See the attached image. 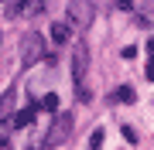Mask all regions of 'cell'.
Listing matches in <instances>:
<instances>
[{
  "label": "cell",
  "instance_id": "cell-6",
  "mask_svg": "<svg viewBox=\"0 0 154 150\" xmlns=\"http://www.w3.org/2000/svg\"><path fill=\"white\" fill-rule=\"evenodd\" d=\"M38 109H41V102H34V99H31V102L24 106V109L17 113L14 119H11V126H14V130H24L28 123H34V113H38Z\"/></svg>",
  "mask_w": 154,
  "mask_h": 150
},
{
  "label": "cell",
  "instance_id": "cell-12",
  "mask_svg": "<svg viewBox=\"0 0 154 150\" xmlns=\"http://www.w3.org/2000/svg\"><path fill=\"white\" fill-rule=\"evenodd\" d=\"M116 7H120V10H130V7H134V0H116Z\"/></svg>",
  "mask_w": 154,
  "mask_h": 150
},
{
  "label": "cell",
  "instance_id": "cell-10",
  "mask_svg": "<svg viewBox=\"0 0 154 150\" xmlns=\"http://www.w3.org/2000/svg\"><path fill=\"white\" fill-rule=\"evenodd\" d=\"M41 109H48V113H58V96H55V92H48V96L41 99Z\"/></svg>",
  "mask_w": 154,
  "mask_h": 150
},
{
  "label": "cell",
  "instance_id": "cell-7",
  "mask_svg": "<svg viewBox=\"0 0 154 150\" xmlns=\"http://www.w3.org/2000/svg\"><path fill=\"white\" fill-rule=\"evenodd\" d=\"M69 38H72V24H65V21L51 24V41H55V45H65Z\"/></svg>",
  "mask_w": 154,
  "mask_h": 150
},
{
  "label": "cell",
  "instance_id": "cell-11",
  "mask_svg": "<svg viewBox=\"0 0 154 150\" xmlns=\"http://www.w3.org/2000/svg\"><path fill=\"white\" fill-rule=\"evenodd\" d=\"M89 147H93V150H99V147H103V130H96V133H93V140H89Z\"/></svg>",
  "mask_w": 154,
  "mask_h": 150
},
{
  "label": "cell",
  "instance_id": "cell-4",
  "mask_svg": "<svg viewBox=\"0 0 154 150\" xmlns=\"http://www.w3.org/2000/svg\"><path fill=\"white\" fill-rule=\"evenodd\" d=\"M69 21H72V28H89V21H93V0H69Z\"/></svg>",
  "mask_w": 154,
  "mask_h": 150
},
{
  "label": "cell",
  "instance_id": "cell-13",
  "mask_svg": "<svg viewBox=\"0 0 154 150\" xmlns=\"http://www.w3.org/2000/svg\"><path fill=\"white\" fill-rule=\"evenodd\" d=\"M147 78H154V58L147 61Z\"/></svg>",
  "mask_w": 154,
  "mask_h": 150
},
{
  "label": "cell",
  "instance_id": "cell-9",
  "mask_svg": "<svg viewBox=\"0 0 154 150\" xmlns=\"http://www.w3.org/2000/svg\"><path fill=\"white\" fill-rule=\"evenodd\" d=\"M113 99H116V102H134V99H137V92H134L130 85H120V89L113 92Z\"/></svg>",
  "mask_w": 154,
  "mask_h": 150
},
{
  "label": "cell",
  "instance_id": "cell-15",
  "mask_svg": "<svg viewBox=\"0 0 154 150\" xmlns=\"http://www.w3.org/2000/svg\"><path fill=\"white\" fill-rule=\"evenodd\" d=\"M147 51H151V55H154V38H151V41H147Z\"/></svg>",
  "mask_w": 154,
  "mask_h": 150
},
{
  "label": "cell",
  "instance_id": "cell-14",
  "mask_svg": "<svg viewBox=\"0 0 154 150\" xmlns=\"http://www.w3.org/2000/svg\"><path fill=\"white\" fill-rule=\"evenodd\" d=\"M4 147H11V143H7V133H0V150H4Z\"/></svg>",
  "mask_w": 154,
  "mask_h": 150
},
{
  "label": "cell",
  "instance_id": "cell-3",
  "mask_svg": "<svg viewBox=\"0 0 154 150\" xmlns=\"http://www.w3.org/2000/svg\"><path fill=\"white\" fill-rule=\"evenodd\" d=\"M21 58H24V65H34V61L45 58V45H41V34H38V31H28V34H24V41H21Z\"/></svg>",
  "mask_w": 154,
  "mask_h": 150
},
{
  "label": "cell",
  "instance_id": "cell-5",
  "mask_svg": "<svg viewBox=\"0 0 154 150\" xmlns=\"http://www.w3.org/2000/svg\"><path fill=\"white\" fill-rule=\"evenodd\" d=\"M45 14V0H17L7 7V17H38Z\"/></svg>",
  "mask_w": 154,
  "mask_h": 150
},
{
  "label": "cell",
  "instance_id": "cell-2",
  "mask_svg": "<svg viewBox=\"0 0 154 150\" xmlns=\"http://www.w3.org/2000/svg\"><path fill=\"white\" fill-rule=\"evenodd\" d=\"M72 126H75L72 113H55V119H51V126H48V137H45V147H62L72 137Z\"/></svg>",
  "mask_w": 154,
  "mask_h": 150
},
{
  "label": "cell",
  "instance_id": "cell-8",
  "mask_svg": "<svg viewBox=\"0 0 154 150\" xmlns=\"http://www.w3.org/2000/svg\"><path fill=\"white\" fill-rule=\"evenodd\" d=\"M14 113V89H7L4 92V99H0V126H4V119Z\"/></svg>",
  "mask_w": 154,
  "mask_h": 150
},
{
  "label": "cell",
  "instance_id": "cell-1",
  "mask_svg": "<svg viewBox=\"0 0 154 150\" xmlns=\"http://www.w3.org/2000/svg\"><path fill=\"white\" fill-rule=\"evenodd\" d=\"M86 65H89V51H86L82 41H79L75 51H72V82H75V99L79 102H89V99H93V92L86 89Z\"/></svg>",
  "mask_w": 154,
  "mask_h": 150
}]
</instances>
